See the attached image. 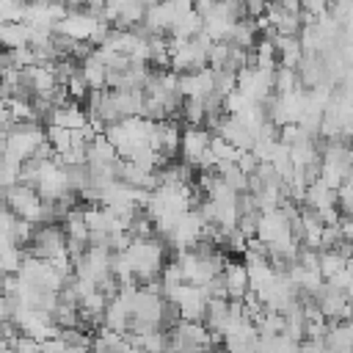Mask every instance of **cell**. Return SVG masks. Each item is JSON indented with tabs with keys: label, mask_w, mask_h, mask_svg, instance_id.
Wrapping results in <instances>:
<instances>
[{
	"label": "cell",
	"mask_w": 353,
	"mask_h": 353,
	"mask_svg": "<svg viewBox=\"0 0 353 353\" xmlns=\"http://www.w3.org/2000/svg\"><path fill=\"white\" fill-rule=\"evenodd\" d=\"M25 251L33 256H41V259L66 256L69 254V237H66L63 223H39L33 232V240L28 243Z\"/></svg>",
	"instance_id": "6da1fadb"
},
{
	"label": "cell",
	"mask_w": 353,
	"mask_h": 353,
	"mask_svg": "<svg viewBox=\"0 0 353 353\" xmlns=\"http://www.w3.org/2000/svg\"><path fill=\"white\" fill-rule=\"evenodd\" d=\"M212 135H215V132H210L207 127H190V124H185V130H182V154H179V157L199 168V163H201L204 154L210 152Z\"/></svg>",
	"instance_id": "7a4b0ae2"
},
{
	"label": "cell",
	"mask_w": 353,
	"mask_h": 353,
	"mask_svg": "<svg viewBox=\"0 0 353 353\" xmlns=\"http://www.w3.org/2000/svg\"><path fill=\"white\" fill-rule=\"evenodd\" d=\"M223 276H226V290H229V298L232 301H245V295L251 292V270L245 265V259L240 262L237 256H232L223 268Z\"/></svg>",
	"instance_id": "3957f363"
},
{
	"label": "cell",
	"mask_w": 353,
	"mask_h": 353,
	"mask_svg": "<svg viewBox=\"0 0 353 353\" xmlns=\"http://www.w3.org/2000/svg\"><path fill=\"white\" fill-rule=\"evenodd\" d=\"M229 317H232V298H210L207 312H204V325L210 331L223 334L229 325Z\"/></svg>",
	"instance_id": "277c9868"
},
{
	"label": "cell",
	"mask_w": 353,
	"mask_h": 353,
	"mask_svg": "<svg viewBox=\"0 0 353 353\" xmlns=\"http://www.w3.org/2000/svg\"><path fill=\"white\" fill-rule=\"evenodd\" d=\"M204 119H207V102H204V97L185 94V102H182V124L204 127Z\"/></svg>",
	"instance_id": "5b68a950"
},
{
	"label": "cell",
	"mask_w": 353,
	"mask_h": 353,
	"mask_svg": "<svg viewBox=\"0 0 353 353\" xmlns=\"http://www.w3.org/2000/svg\"><path fill=\"white\" fill-rule=\"evenodd\" d=\"M0 36L6 47H22L30 44V22H3Z\"/></svg>",
	"instance_id": "8992f818"
},
{
	"label": "cell",
	"mask_w": 353,
	"mask_h": 353,
	"mask_svg": "<svg viewBox=\"0 0 353 353\" xmlns=\"http://www.w3.org/2000/svg\"><path fill=\"white\" fill-rule=\"evenodd\" d=\"M336 204H339V212L353 218V176L345 179L339 188H336Z\"/></svg>",
	"instance_id": "52a82bcc"
},
{
	"label": "cell",
	"mask_w": 353,
	"mask_h": 353,
	"mask_svg": "<svg viewBox=\"0 0 353 353\" xmlns=\"http://www.w3.org/2000/svg\"><path fill=\"white\" fill-rule=\"evenodd\" d=\"M303 3V14H309V17H323V14H328V0H301Z\"/></svg>",
	"instance_id": "ba28073f"
},
{
	"label": "cell",
	"mask_w": 353,
	"mask_h": 353,
	"mask_svg": "<svg viewBox=\"0 0 353 353\" xmlns=\"http://www.w3.org/2000/svg\"><path fill=\"white\" fill-rule=\"evenodd\" d=\"M350 143H353V130H350Z\"/></svg>",
	"instance_id": "9c48e42d"
}]
</instances>
